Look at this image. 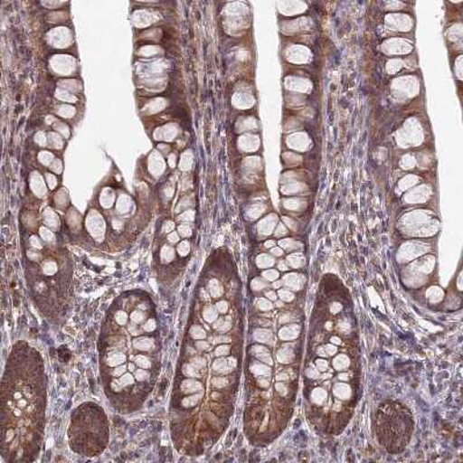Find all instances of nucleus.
Returning <instances> with one entry per match:
<instances>
[{"mask_svg": "<svg viewBox=\"0 0 463 463\" xmlns=\"http://www.w3.org/2000/svg\"><path fill=\"white\" fill-rule=\"evenodd\" d=\"M45 376L40 354L16 345L3 379V457L31 461L39 453L45 411Z\"/></svg>", "mask_w": 463, "mask_h": 463, "instance_id": "1", "label": "nucleus"}]
</instances>
